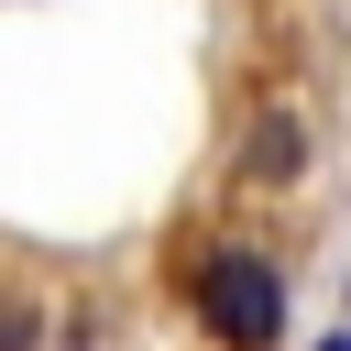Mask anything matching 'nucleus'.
Masks as SVG:
<instances>
[{"label":"nucleus","mask_w":351,"mask_h":351,"mask_svg":"<svg viewBox=\"0 0 351 351\" xmlns=\"http://www.w3.org/2000/svg\"><path fill=\"white\" fill-rule=\"evenodd\" d=\"M241 165H252V186H285V176H296V165H307V132H296V121H285V110H274V121H263V132H252V154H241Z\"/></svg>","instance_id":"nucleus-2"},{"label":"nucleus","mask_w":351,"mask_h":351,"mask_svg":"<svg viewBox=\"0 0 351 351\" xmlns=\"http://www.w3.org/2000/svg\"><path fill=\"white\" fill-rule=\"evenodd\" d=\"M197 307H208V329H219L230 351H274V340H285V285H274L263 252H208Z\"/></svg>","instance_id":"nucleus-1"},{"label":"nucleus","mask_w":351,"mask_h":351,"mask_svg":"<svg viewBox=\"0 0 351 351\" xmlns=\"http://www.w3.org/2000/svg\"><path fill=\"white\" fill-rule=\"evenodd\" d=\"M318 351H351V340H318Z\"/></svg>","instance_id":"nucleus-3"}]
</instances>
